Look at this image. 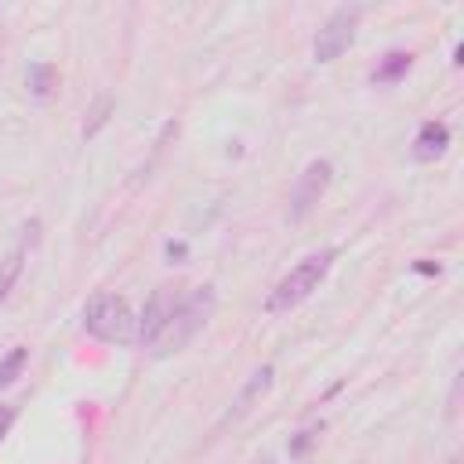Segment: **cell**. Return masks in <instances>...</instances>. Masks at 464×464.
Returning a JSON list of instances; mask_svg holds the SVG:
<instances>
[{"label":"cell","mask_w":464,"mask_h":464,"mask_svg":"<svg viewBox=\"0 0 464 464\" xmlns=\"http://www.w3.org/2000/svg\"><path fill=\"white\" fill-rule=\"evenodd\" d=\"M109 112H112V98H98L94 102V109H91V123L83 127V134L91 138V134H98V127L109 120Z\"/></svg>","instance_id":"4fadbf2b"},{"label":"cell","mask_w":464,"mask_h":464,"mask_svg":"<svg viewBox=\"0 0 464 464\" xmlns=\"http://www.w3.org/2000/svg\"><path fill=\"white\" fill-rule=\"evenodd\" d=\"M359 14H362V7L352 4V7H337V11L323 22V29L315 33V44H312L315 62H334V58H341V54L352 47L355 29H359Z\"/></svg>","instance_id":"277c9868"},{"label":"cell","mask_w":464,"mask_h":464,"mask_svg":"<svg viewBox=\"0 0 464 464\" xmlns=\"http://www.w3.org/2000/svg\"><path fill=\"white\" fill-rule=\"evenodd\" d=\"M312 439H315V428H312V431H301V435H297V439L290 442V453H301V450H304V446H308Z\"/></svg>","instance_id":"9a60e30c"},{"label":"cell","mask_w":464,"mask_h":464,"mask_svg":"<svg viewBox=\"0 0 464 464\" xmlns=\"http://www.w3.org/2000/svg\"><path fill=\"white\" fill-rule=\"evenodd\" d=\"M410 65H413V54H410V51H388V54L377 62V69L370 72V80H373V83H399V80L410 72Z\"/></svg>","instance_id":"9c48e42d"},{"label":"cell","mask_w":464,"mask_h":464,"mask_svg":"<svg viewBox=\"0 0 464 464\" xmlns=\"http://www.w3.org/2000/svg\"><path fill=\"white\" fill-rule=\"evenodd\" d=\"M25 359H29V348H22V344H14V348L0 359V388L14 384V377L25 370Z\"/></svg>","instance_id":"8fae6325"},{"label":"cell","mask_w":464,"mask_h":464,"mask_svg":"<svg viewBox=\"0 0 464 464\" xmlns=\"http://www.w3.org/2000/svg\"><path fill=\"white\" fill-rule=\"evenodd\" d=\"M446 149H450V127L442 120H428L413 138V160H420V163L439 160Z\"/></svg>","instance_id":"ba28073f"},{"label":"cell","mask_w":464,"mask_h":464,"mask_svg":"<svg viewBox=\"0 0 464 464\" xmlns=\"http://www.w3.org/2000/svg\"><path fill=\"white\" fill-rule=\"evenodd\" d=\"M14 417H18V406H14V402H0V442H4V435L11 431Z\"/></svg>","instance_id":"5bb4252c"},{"label":"cell","mask_w":464,"mask_h":464,"mask_svg":"<svg viewBox=\"0 0 464 464\" xmlns=\"http://www.w3.org/2000/svg\"><path fill=\"white\" fill-rule=\"evenodd\" d=\"M272 366H261V370H254L250 373V381H246V388L239 392V399H236V413H243V410H250V402L257 399V395H265L268 392V384H272Z\"/></svg>","instance_id":"30bf717a"},{"label":"cell","mask_w":464,"mask_h":464,"mask_svg":"<svg viewBox=\"0 0 464 464\" xmlns=\"http://www.w3.org/2000/svg\"><path fill=\"white\" fill-rule=\"evenodd\" d=\"M330 178H334L330 160H312V163L297 174L294 192H290V221H301V218L323 199V192L330 188Z\"/></svg>","instance_id":"5b68a950"},{"label":"cell","mask_w":464,"mask_h":464,"mask_svg":"<svg viewBox=\"0 0 464 464\" xmlns=\"http://www.w3.org/2000/svg\"><path fill=\"white\" fill-rule=\"evenodd\" d=\"M181 304V290L178 286H156L152 294H149V301H145V308H141V319H138V344H145V348H152V341L163 334V326L170 323V315H174V308Z\"/></svg>","instance_id":"8992f818"},{"label":"cell","mask_w":464,"mask_h":464,"mask_svg":"<svg viewBox=\"0 0 464 464\" xmlns=\"http://www.w3.org/2000/svg\"><path fill=\"white\" fill-rule=\"evenodd\" d=\"M214 304H218L214 286H196V290L181 294V304L174 308V315H170V323L163 326V334L152 341V352H156V355L181 352V348L207 326V319L214 315Z\"/></svg>","instance_id":"7a4b0ae2"},{"label":"cell","mask_w":464,"mask_h":464,"mask_svg":"<svg viewBox=\"0 0 464 464\" xmlns=\"http://www.w3.org/2000/svg\"><path fill=\"white\" fill-rule=\"evenodd\" d=\"M167 257H185V243H167Z\"/></svg>","instance_id":"2e32d148"},{"label":"cell","mask_w":464,"mask_h":464,"mask_svg":"<svg viewBox=\"0 0 464 464\" xmlns=\"http://www.w3.org/2000/svg\"><path fill=\"white\" fill-rule=\"evenodd\" d=\"M25 83H29V91H33L36 98H47V94H51V87H54V69L40 62V65H33V69H29Z\"/></svg>","instance_id":"7c38bea8"},{"label":"cell","mask_w":464,"mask_h":464,"mask_svg":"<svg viewBox=\"0 0 464 464\" xmlns=\"http://www.w3.org/2000/svg\"><path fill=\"white\" fill-rule=\"evenodd\" d=\"M265 464H268V460H265Z\"/></svg>","instance_id":"ac0fdd59"},{"label":"cell","mask_w":464,"mask_h":464,"mask_svg":"<svg viewBox=\"0 0 464 464\" xmlns=\"http://www.w3.org/2000/svg\"><path fill=\"white\" fill-rule=\"evenodd\" d=\"M334 257H337V250L334 246H323V250H315V254H308V257H301L276 286H272V294H268V301H265V312H272V315H283V312H290V308H297L301 301H308L315 290H319V283L326 279V272H330V265H334Z\"/></svg>","instance_id":"6da1fadb"},{"label":"cell","mask_w":464,"mask_h":464,"mask_svg":"<svg viewBox=\"0 0 464 464\" xmlns=\"http://www.w3.org/2000/svg\"><path fill=\"white\" fill-rule=\"evenodd\" d=\"M83 326H87V334H94L105 344H130L138 337V319H134L130 304L112 290H98L83 304Z\"/></svg>","instance_id":"3957f363"},{"label":"cell","mask_w":464,"mask_h":464,"mask_svg":"<svg viewBox=\"0 0 464 464\" xmlns=\"http://www.w3.org/2000/svg\"><path fill=\"white\" fill-rule=\"evenodd\" d=\"M413 268H417V272H424V276H439V265H424V261H417Z\"/></svg>","instance_id":"e0dca14e"},{"label":"cell","mask_w":464,"mask_h":464,"mask_svg":"<svg viewBox=\"0 0 464 464\" xmlns=\"http://www.w3.org/2000/svg\"><path fill=\"white\" fill-rule=\"evenodd\" d=\"M36 232H40V221H29L25 228H22V239L11 246V254L0 261V301H7V294H11V286L18 283V276H22V268H25V257H29V246L36 243Z\"/></svg>","instance_id":"52a82bcc"}]
</instances>
